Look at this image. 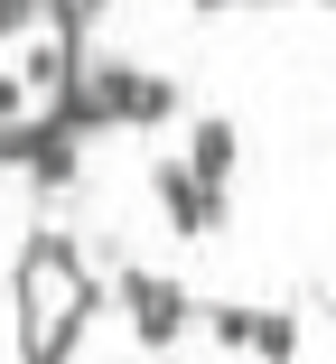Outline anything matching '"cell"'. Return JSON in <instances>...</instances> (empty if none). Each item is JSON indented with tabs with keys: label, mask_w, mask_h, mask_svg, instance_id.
<instances>
[{
	"label": "cell",
	"mask_w": 336,
	"mask_h": 364,
	"mask_svg": "<svg viewBox=\"0 0 336 364\" xmlns=\"http://www.w3.org/2000/svg\"><path fill=\"white\" fill-rule=\"evenodd\" d=\"M327 10H336V0H327Z\"/></svg>",
	"instance_id": "6"
},
{
	"label": "cell",
	"mask_w": 336,
	"mask_h": 364,
	"mask_svg": "<svg viewBox=\"0 0 336 364\" xmlns=\"http://www.w3.org/2000/svg\"><path fill=\"white\" fill-rule=\"evenodd\" d=\"M252 10H281V0H252Z\"/></svg>",
	"instance_id": "4"
},
{
	"label": "cell",
	"mask_w": 336,
	"mask_h": 364,
	"mask_svg": "<svg viewBox=\"0 0 336 364\" xmlns=\"http://www.w3.org/2000/svg\"><path fill=\"white\" fill-rule=\"evenodd\" d=\"M94 10H103V0H94Z\"/></svg>",
	"instance_id": "5"
},
{
	"label": "cell",
	"mask_w": 336,
	"mask_h": 364,
	"mask_svg": "<svg viewBox=\"0 0 336 364\" xmlns=\"http://www.w3.org/2000/svg\"><path fill=\"white\" fill-rule=\"evenodd\" d=\"M112 299L131 309V336L159 346V355H168V336L187 327V289H178V280H159V271H121V280H112Z\"/></svg>",
	"instance_id": "1"
},
{
	"label": "cell",
	"mask_w": 336,
	"mask_h": 364,
	"mask_svg": "<svg viewBox=\"0 0 336 364\" xmlns=\"http://www.w3.org/2000/svg\"><path fill=\"white\" fill-rule=\"evenodd\" d=\"M187 168L206 178V187H224V178L243 168V131H234V122H196V140H187Z\"/></svg>",
	"instance_id": "3"
},
{
	"label": "cell",
	"mask_w": 336,
	"mask_h": 364,
	"mask_svg": "<svg viewBox=\"0 0 336 364\" xmlns=\"http://www.w3.org/2000/svg\"><path fill=\"white\" fill-rule=\"evenodd\" d=\"M150 196H159V215H168V225H178L187 243L224 225V187H206L187 159H159V168H150Z\"/></svg>",
	"instance_id": "2"
}]
</instances>
